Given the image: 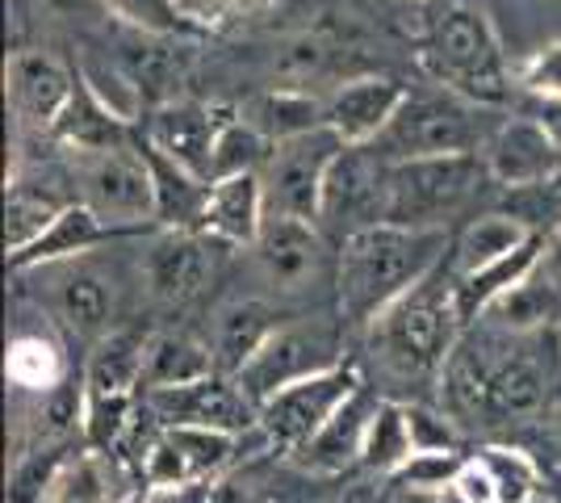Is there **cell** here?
<instances>
[{
	"label": "cell",
	"mask_w": 561,
	"mask_h": 503,
	"mask_svg": "<svg viewBox=\"0 0 561 503\" xmlns=\"http://www.w3.org/2000/svg\"><path fill=\"white\" fill-rule=\"evenodd\" d=\"M151 335L142 328H114L93 344L84 361V390L89 395H142V365H147Z\"/></svg>",
	"instance_id": "obj_27"
},
{
	"label": "cell",
	"mask_w": 561,
	"mask_h": 503,
	"mask_svg": "<svg viewBox=\"0 0 561 503\" xmlns=\"http://www.w3.org/2000/svg\"><path fill=\"white\" fill-rule=\"evenodd\" d=\"M453 491H457L466 503H499V487H494L491 470H486L478 457H469L466 461V470H461V479H457Z\"/></svg>",
	"instance_id": "obj_43"
},
{
	"label": "cell",
	"mask_w": 561,
	"mask_h": 503,
	"mask_svg": "<svg viewBox=\"0 0 561 503\" xmlns=\"http://www.w3.org/2000/svg\"><path fill=\"white\" fill-rule=\"evenodd\" d=\"M386 176H390V160L377 156L374 147H344L340 160L331 164L319 227L344 240L352 231L386 222Z\"/></svg>",
	"instance_id": "obj_13"
},
{
	"label": "cell",
	"mask_w": 561,
	"mask_h": 503,
	"mask_svg": "<svg viewBox=\"0 0 561 503\" xmlns=\"http://www.w3.org/2000/svg\"><path fill=\"white\" fill-rule=\"evenodd\" d=\"M461 328H466V315L457 302V273L453 264H440L432 277L407 289L394 307L377 315V323L369 328V344L394 378L432 382V378H445L448 361L461 348Z\"/></svg>",
	"instance_id": "obj_2"
},
{
	"label": "cell",
	"mask_w": 561,
	"mask_h": 503,
	"mask_svg": "<svg viewBox=\"0 0 561 503\" xmlns=\"http://www.w3.org/2000/svg\"><path fill=\"white\" fill-rule=\"evenodd\" d=\"M398 503H445V495H420V491H398Z\"/></svg>",
	"instance_id": "obj_47"
},
{
	"label": "cell",
	"mask_w": 561,
	"mask_h": 503,
	"mask_svg": "<svg viewBox=\"0 0 561 503\" xmlns=\"http://www.w3.org/2000/svg\"><path fill=\"white\" fill-rule=\"evenodd\" d=\"M256 4H264V0H185L193 22H231V18L252 13Z\"/></svg>",
	"instance_id": "obj_44"
},
{
	"label": "cell",
	"mask_w": 561,
	"mask_h": 503,
	"mask_svg": "<svg viewBox=\"0 0 561 503\" xmlns=\"http://www.w3.org/2000/svg\"><path fill=\"white\" fill-rule=\"evenodd\" d=\"M540 277L545 282H553L561 289V222L549 231V240H545V261H540Z\"/></svg>",
	"instance_id": "obj_46"
},
{
	"label": "cell",
	"mask_w": 561,
	"mask_h": 503,
	"mask_svg": "<svg viewBox=\"0 0 561 503\" xmlns=\"http://www.w3.org/2000/svg\"><path fill=\"white\" fill-rule=\"evenodd\" d=\"M214 248L218 243L202 231L160 227L147 243V256H142L147 294L160 307H188L193 298H202L214 277Z\"/></svg>",
	"instance_id": "obj_15"
},
{
	"label": "cell",
	"mask_w": 561,
	"mask_h": 503,
	"mask_svg": "<svg viewBox=\"0 0 561 503\" xmlns=\"http://www.w3.org/2000/svg\"><path fill=\"white\" fill-rule=\"evenodd\" d=\"M453 252L448 231H420L398 222H374L352 231L335 252V307L344 328H374L377 315L394 307L407 289L432 277Z\"/></svg>",
	"instance_id": "obj_1"
},
{
	"label": "cell",
	"mask_w": 561,
	"mask_h": 503,
	"mask_svg": "<svg viewBox=\"0 0 561 503\" xmlns=\"http://www.w3.org/2000/svg\"><path fill=\"white\" fill-rule=\"evenodd\" d=\"M478 461L491 470L494 487H499V503H524L540 491V466L524 449L486 445V449H478Z\"/></svg>",
	"instance_id": "obj_38"
},
{
	"label": "cell",
	"mask_w": 561,
	"mask_h": 503,
	"mask_svg": "<svg viewBox=\"0 0 561 503\" xmlns=\"http://www.w3.org/2000/svg\"><path fill=\"white\" fill-rule=\"evenodd\" d=\"M76 93V72L47 50H13L4 59V105L34 135H55V126Z\"/></svg>",
	"instance_id": "obj_14"
},
{
	"label": "cell",
	"mask_w": 561,
	"mask_h": 503,
	"mask_svg": "<svg viewBox=\"0 0 561 503\" xmlns=\"http://www.w3.org/2000/svg\"><path fill=\"white\" fill-rule=\"evenodd\" d=\"M486 181L478 156H423L398 160L386 176V222L448 231V218L466 210V202Z\"/></svg>",
	"instance_id": "obj_5"
},
{
	"label": "cell",
	"mask_w": 561,
	"mask_h": 503,
	"mask_svg": "<svg viewBox=\"0 0 561 503\" xmlns=\"http://www.w3.org/2000/svg\"><path fill=\"white\" fill-rule=\"evenodd\" d=\"M453 403L469 415H528L545 399V374L528 353H503L494 344L457 348L445 369Z\"/></svg>",
	"instance_id": "obj_6"
},
{
	"label": "cell",
	"mask_w": 561,
	"mask_h": 503,
	"mask_svg": "<svg viewBox=\"0 0 561 503\" xmlns=\"http://www.w3.org/2000/svg\"><path fill=\"white\" fill-rule=\"evenodd\" d=\"M101 4L126 25H135L139 34L176 38V34H185L188 25H193L185 0H101Z\"/></svg>",
	"instance_id": "obj_40"
},
{
	"label": "cell",
	"mask_w": 561,
	"mask_h": 503,
	"mask_svg": "<svg viewBox=\"0 0 561 503\" xmlns=\"http://www.w3.org/2000/svg\"><path fill=\"white\" fill-rule=\"evenodd\" d=\"M268 151H273V144L260 135L252 122L243 114H227L222 126H218V139H214L210 176L222 181V176H239V172H260Z\"/></svg>",
	"instance_id": "obj_34"
},
{
	"label": "cell",
	"mask_w": 561,
	"mask_h": 503,
	"mask_svg": "<svg viewBox=\"0 0 561 503\" xmlns=\"http://www.w3.org/2000/svg\"><path fill=\"white\" fill-rule=\"evenodd\" d=\"M482 164L486 176L499 181L503 190H545L561 176V151L553 139L540 130V122L528 118H507L494 126L486 147H482Z\"/></svg>",
	"instance_id": "obj_16"
},
{
	"label": "cell",
	"mask_w": 561,
	"mask_h": 503,
	"mask_svg": "<svg viewBox=\"0 0 561 503\" xmlns=\"http://www.w3.org/2000/svg\"><path fill=\"white\" fill-rule=\"evenodd\" d=\"M252 252H256L264 282L277 286L280 294L306 289L310 282H319L323 268H328V243H323L319 222H310V218L268 215L260 240L252 243Z\"/></svg>",
	"instance_id": "obj_17"
},
{
	"label": "cell",
	"mask_w": 561,
	"mask_h": 503,
	"mask_svg": "<svg viewBox=\"0 0 561 503\" xmlns=\"http://www.w3.org/2000/svg\"><path fill=\"white\" fill-rule=\"evenodd\" d=\"M407 420H411V441L415 454H436V449H461V428L440 415V411L423 408V403H407Z\"/></svg>",
	"instance_id": "obj_41"
},
{
	"label": "cell",
	"mask_w": 561,
	"mask_h": 503,
	"mask_svg": "<svg viewBox=\"0 0 561 503\" xmlns=\"http://www.w3.org/2000/svg\"><path fill=\"white\" fill-rule=\"evenodd\" d=\"M445 503H466V500H461L457 491H445Z\"/></svg>",
	"instance_id": "obj_49"
},
{
	"label": "cell",
	"mask_w": 561,
	"mask_h": 503,
	"mask_svg": "<svg viewBox=\"0 0 561 503\" xmlns=\"http://www.w3.org/2000/svg\"><path fill=\"white\" fill-rule=\"evenodd\" d=\"M71 202H80V197L64 190L55 176H38L34 168L13 172L9 185H4V243H9V256L38 240Z\"/></svg>",
	"instance_id": "obj_24"
},
{
	"label": "cell",
	"mask_w": 561,
	"mask_h": 503,
	"mask_svg": "<svg viewBox=\"0 0 561 503\" xmlns=\"http://www.w3.org/2000/svg\"><path fill=\"white\" fill-rule=\"evenodd\" d=\"M168 436L181 445L197 482H218L239 461V449H243V436L222 428H168Z\"/></svg>",
	"instance_id": "obj_36"
},
{
	"label": "cell",
	"mask_w": 561,
	"mask_h": 503,
	"mask_svg": "<svg viewBox=\"0 0 561 503\" xmlns=\"http://www.w3.org/2000/svg\"><path fill=\"white\" fill-rule=\"evenodd\" d=\"M411 457H415V441H411L407 403H398V399H377V411H374V420H369V432H365L360 466H365L369 475L394 479Z\"/></svg>",
	"instance_id": "obj_33"
},
{
	"label": "cell",
	"mask_w": 561,
	"mask_h": 503,
	"mask_svg": "<svg viewBox=\"0 0 561 503\" xmlns=\"http://www.w3.org/2000/svg\"><path fill=\"white\" fill-rule=\"evenodd\" d=\"M4 374H9L13 390H25V395L43 399L55 386L68 382V361L59 353V344L47 340L43 332H18L9 340Z\"/></svg>",
	"instance_id": "obj_32"
},
{
	"label": "cell",
	"mask_w": 561,
	"mask_h": 503,
	"mask_svg": "<svg viewBox=\"0 0 561 503\" xmlns=\"http://www.w3.org/2000/svg\"><path fill=\"white\" fill-rule=\"evenodd\" d=\"M142 403L160 420V428H222L239 432V436L260 432L256 403L227 374H210V378L185 386L142 390Z\"/></svg>",
	"instance_id": "obj_12"
},
{
	"label": "cell",
	"mask_w": 561,
	"mask_h": 503,
	"mask_svg": "<svg viewBox=\"0 0 561 503\" xmlns=\"http://www.w3.org/2000/svg\"><path fill=\"white\" fill-rule=\"evenodd\" d=\"M360 386H365V378H360V369L348 365V361L335 365V369L314 374V378L285 386L268 403H260V436L273 449H280V454L302 449L306 441L323 428Z\"/></svg>",
	"instance_id": "obj_10"
},
{
	"label": "cell",
	"mask_w": 561,
	"mask_h": 503,
	"mask_svg": "<svg viewBox=\"0 0 561 503\" xmlns=\"http://www.w3.org/2000/svg\"><path fill=\"white\" fill-rule=\"evenodd\" d=\"M264 218H268V197L260 172L222 176L210 185L202 236H210L218 248H252L264 231Z\"/></svg>",
	"instance_id": "obj_22"
},
{
	"label": "cell",
	"mask_w": 561,
	"mask_h": 503,
	"mask_svg": "<svg viewBox=\"0 0 561 503\" xmlns=\"http://www.w3.org/2000/svg\"><path fill=\"white\" fill-rule=\"evenodd\" d=\"M402 96H407V84H398L394 76H352L323 96V110H328L323 122L348 147H374L381 130L394 122Z\"/></svg>",
	"instance_id": "obj_18"
},
{
	"label": "cell",
	"mask_w": 561,
	"mask_h": 503,
	"mask_svg": "<svg viewBox=\"0 0 561 503\" xmlns=\"http://www.w3.org/2000/svg\"><path fill=\"white\" fill-rule=\"evenodd\" d=\"M243 118L256 126L268 144H285V139H298V135H310L319 126H328V110H323V96L306 93V89H268L260 93Z\"/></svg>",
	"instance_id": "obj_30"
},
{
	"label": "cell",
	"mask_w": 561,
	"mask_h": 503,
	"mask_svg": "<svg viewBox=\"0 0 561 503\" xmlns=\"http://www.w3.org/2000/svg\"><path fill=\"white\" fill-rule=\"evenodd\" d=\"M280 328L277 311L260 298H234L218 311V328H214V361L218 374L239 378L252 361L260 357V348L273 340V332Z\"/></svg>",
	"instance_id": "obj_26"
},
{
	"label": "cell",
	"mask_w": 561,
	"mask_h": 503,
	"mask_svg": "<svg viewBox=\"0 0 561 503\" xmlns=\"http://www.w3.org/2000/svg\"><path fill=\"white\" fill-rule=\"evenodd\" d=\"M533 118L561 151V96H533Z\"/></svg>",
	"instance_id": "obj_45"
},
{
	"label": "cell",
	"mask_w": 561,
	"mask_h": 503,
	"mask_svg": "<svg viewBox=\"0 0 561 503\" xmlns=\"http://www.w3.org/2000/svg\"><path fill=\"white\" fill-rule=\"evenodd\" d=\"M469 457L461 449H436V454H415L402 470H398L394 487L398 491H420V495H445L457 487L461 470Z\"/></svg>",
	"instance_id": "obj_39"
},
{
	"label": "cell",
	"mask_w": 561,
	"mask_h": 503,
	"mask_svg": "<svg viewBox=\"0 0 561 503\" xmlns=\"http://www.w3.org/2000/svg\"><path fill=\"white\" fill-rule=\"evenodd\" d=\"M344 365V344L331 323H280L273 340L260 348V357L234 378L243 386V395L256 403H268L277 390L314 378L323 369Z\"/></svg>",
	"instance_id": "obj_11"
},
{
	"label": "cell",
	"mask_w": 561,
	"mask_h": 503,
	"mask_svg": "<svg viewBox=\"0 0 561 503\" xmlns=\"http://www.w3.org/2000/svg\"><path fill=\"white\" fill-rule=\"evenodd\" d=\"M76 76H80V84H84V89H89L114 118H122L126 126L139 122L142 84L135 80V72L117 68V64H110V59H80V64H76Z\"/></svg>",
	"instance_id": "obj_35"
},
{
	"label": "cell",
	"mask_w": 561,
	"mask_h": 503,
	"mask_svg": "<svg viewBox=\"0 0 561 503\" xmlns=\"http://www.w3.org/2000/svg\"><path fill=\"white\" fill-rule=\"evenodd\" d=\"M130 491H135V487H130ZM130 491H117L114 457L80 445V449H71V457L64 461V470L55 475L43 503H122Z\"/></svg>",
	"instance_id": "obj_31"
},
{
	"label": "cell",
	"mask_w": 561,
	"mask_h": 503,
	"mask_svg": "<svg viewBox=\"0 0 561 503\" xmlns=\"http://www.w3.org/2000/svg\"><path fill=\"white\" fill-rule=\"evenodd\" d=\"M222 118H227L222 110L197 105V101H164V105H156L142 118V139H151L164 156H172L176 164H185L188 172L214 181L210 156Z\"/></svg>",
	"instance_id": "obj_21"
},
{
	"label": "cell",
	"mask_w": 561,
	"mask_h": 503,
	"mask_svg": "<svg viewBox=\"0 0 561 503\" xmlns=\"http://www.w3.org/2000/svg\"><path fill=\"white\" fill-rule=\"evenodd\" d=\"M473 110H478L473 101H466L445 84L407 89L394 122L381 130L374 151L386 156L390 164L423 160V156H478V144L486 147L491 130H482Z\"/></svg>",
	"instance_id": "obj_4"
},
{
	"label": "cell",
	"mask_w": 561,
	"mask_h": 503,
	"mask_svg": "<svg viewBox=\"0 0 561 503\" xmlns=\"http://www.w3.org/2000/svg\"><path fill=\"white\" fill-rule=\"evenodd\" d=\"M377 411V395L369 386H360L344 408L331 415L323 428L306 441L302 449H294L289 461L314 475V479H335L352 466H360V454H365V432H369V420Z\"/></svg>",
	"instance_id": "obj_20"
},
{
	"label": "cell",
	"mask_w": 561,
	"mask_h": 503,
	"mask_svg": "<svg viewBox=\"0 0 561 503\" xmlns=\"http://www.w3.org/2000/svg\"><path fill=\"white\" fill-rule=\"evenodd\" d=\"M38 277V294L47 302V311L55 315V323L76 340L96 344L105 332L117 328V289L114 268L96 264L93 256H76V261H59L47 268H34Z\"/></svg>",
	"instance_id": "obj_9"
},
{
	"label": "cell",
	"mask_w": 561,
	"mask_h": 503,
	"mask_svg": "<svg viewBox=\"0 0 561 503\" xmlns=\"http://www.w3.org/2000/svg\"><path fill=\"white\" fill-rule=\"evenodd\" d=\"M135 147H139L147 168H151L156 222H160V227H172V231H202V218H206V202H210L214 181L188 172L185 164H176V160L164 156L151 139H142V130H135Z\"/></svg>",
	"instance_id": "obj_23"
},
{
	"label": "cell",
	"mask_w": 561,
	"mask_h": 503,
	"mask_svg": "<svg viewBox=\"0 0 561 503\" xmlns=\"http://www.w3.org/2000/svg\"><path fill=\"white\" fill-rule=\"evenodd\" d=\"M344 139L331 135L328 126L273 144L268 160L260 168L264 181V197H268V215H289V218H310L319 222L323 210V190H328L331 164L340 160Z\"/></svg>",
	"instance_id": "obj_8"
},
{
	"label": "cell",
	"mask_w": 561,
	"mask_h": 503,
	"mask_svg": "<svg viewBox=\"0 0 561 503\" xmlns=\"http://www.w3.org/2000/svg\"><path fill=\"white\" fill-rule=\"evenodd\" d=\"M486 315H499V323L507 328L512 335H537L553 323L558 315V286L545 282V277H533L524 286H515L507 298H499Z\"/></svg>",
	"instance_id": "obj_37"
},
{
	"label": "cell",
	"mask_w": 561,
	"mask_h": 503,
	"mask_svg": "<svg viewBox=\"0 0 561 503\" xmlns=\"http://www.w3.org/2000/svg\"><path fill=\"white\" fill-rule=\"evenodd\" d=\"M218 374V361L206 340L193 332H156L147 344V365H142V390H160V386H185L197 378Z\"/></svg>",
	"instance_id": "obj_28"
},
{
	"label": "cell",
	"mask_w": 561,
	"mask_h": 503,
	"mask_svg": "<svg viewBox=\"0 0 561 503\" xmlns=\"http://www.w3.org/2000/svg\"><path fill=\"white\" fill-rule=\"evenodd\" d=\"M71 181L80 185L76 197L93 206L101 218L130 231H160L156 222V185L135 139L105 151H71Z\"/></svg>",
	"instance_id": "obj_7"
},
{
	"label": "cell",
	"mask_w": 561,
	"mask_h": 503,
	"mask_svg": "<svg viewBox=\"0 0 561 503\" xmlns=\"http://www.w3.org/2000/svg\"><path fill=\"white\" fill-rule=\"evenodd\" d=\"M533 231H540V227H533L528 218H519V215H503V210L469 218L466 227L453 236V256H448V264H453L457 277H466L473 268H482V264H491V261H499V256L515 252Z\"/></svg>",
	"instance_id": "obj_29"
},
{
	"label": "cell",
	"mask_w": 561,
	"mask_h": 503,
	"mask_svg": "<svg viewBox=\"0 0 561 503\" xmlns=\"http://www.w3.org/2000/svg\"><path fill=\"white\" fill-rule=\"evenodd\" d=\"M515 80H519V89L528 96H561V43L533 50L515 68Z\"/></svg>",
	"instance_id": "obj_42"
},
{
	"label": "cell",
	"mask_w": 561,
	"mask_h": 503,
	"mask_svg": "<svg viewBox=\"0 0 561 503\" xmlns=\"http://www.w3.org/2000/svg\"><path fill=\"white\" fill-rule=\"evenodd\" d=\"M545 240H549L545 231H533L515 252H507V256H499V261H491V264H482V268H473L466 277H457V302H461L466 323L473 315L491 311L494 302L507 298L515 286H524V282L537 277L540 261H545Z\"/></svg>",
	"instance_id": "obj_25"
},
{
	"label": "cell",
	"mask_w": 561,
	"mask_h": 503,
	"mask_svg": "<svg viewBox=\"0 0 561 503\" xmlns=\"http://www.w3.org/2000/svg\"><path fill=\"white\" fill-rule=\"evenodd\" d=\"M524 503H558V500H553V495H545V491H537L533 500H524Z\"/></svg>",
	"instance_id": "obj_48"
},
{
	"label": "cell",
	"mask_w": 561,
	"mask_h": 503,
	"mask_svg": "<svg viewBox=\"0 0 561 503\" xmlns=\"http://www.w3.org/2000/svg\"><path fill=\"white\" fill-rule=\"evenodd\" d=\"M135 236H147V231L117 227V222H110V218L96 215L93 206L71 202L68 210L55 218V222H50L38 240L9 256V268H13V273H34V268H47V264L76 261V256H93L96 248L135 240ZM151 236H156V231H151Z\"/></svg>",
	"instance_id": "obj_19"
},
{
	"label": "cell",
	"mask_w": 561,
	"mask_h": 503,
	"mask_svg": "<svg viewBox=\"0 0 561 503\" xmlns=\"http://www.w3.org/2000/svg\"><path fill=\"white\" fill-rule=\"evenodd\" d=\"M420 64L432 84H445L473 105H503L512 93L507 59L491 18L473 0H440L427 18Z\"/></svg>",
	"instance_id": "obj_3"
}]
</instances>
